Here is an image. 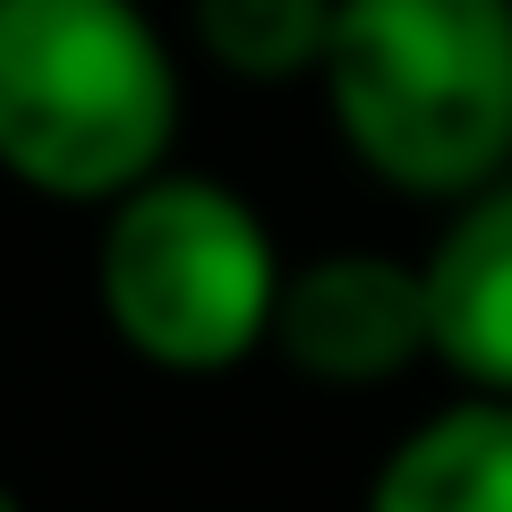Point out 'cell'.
I'll use <instances>...</instances> for the list:
<instances>
[{
    "instance_id": "5b68a950",
    "label": "cell",
    "mask_w": 512,
    "mask_h": 512,
    "mask_svg": "<svg viewBox=\"0 0 512 512\" xmlns=\"http://www.w3.org/2000/svg\"><path fill=\"white\" fill-rule=\"evenodd\" d=\"M419 282L436 367L478 402H512V171L444 214L419 256Z\"/></svg>"
},
{
    "instance_id": "ba28073f",
    "label": "cell",
    "mask_w": 512,
    "mask_h": 512,
    "mask_svg": "<svg viewBox=\"0 0 512 512\" xmlns=\"http://www.w3.org/2000/svg\"><path fill=\"white\" fill-rule=\"evenodd\" d=\"M0 512H26V495H18V487H9V478H0Z\"/></svg>"
},
{
    "instance_id": "277c9868",
    "label": "cell",
    "mask_w": 512,
    "mask_h": 512,
    "mask_svg": "<svg viewBox=\"0 0 512 512\" xmlns=\"http://www.w3.org/2000/svg\"><path fill=\"white\" fill-rule=\"evenodd\" d=\"M274 359L299 384H325V393H384L410 367H427L436 333H427L419 256L333 248V256L291 265L282 308H274Z\"/></svg>"
},
{
    "instance_id": "8992f818",
    "label": "cell",
    "mask_w": 512,
    "mask_h": 512,
    "mask_svg": "<svg viewBox=\"0 0 512 512\" xmlns=\"http://www.w3.org/2000/svg\"><path fill=\"white\" fill-rule=\"evenodd\" d=\"M359 512H512V402L461 393L427 410L376 461Z\"/></svg>"
},
{
    "instance_id": "7a4b0ae2",
    "label": "cell",
    "mask_w": 512,
    "mask_h": 512,
    "mask_svg": "<svg viewBox=\"0 0 512 512\" xmlns=\"http://www.w3.org/2000/svg\"><path fill=\"white\" fill-rule=\"evenodd\" d=\"M316 94L376 188L453 214L512 171V0H342Z\"/></svg>"
},
{
    "instance_id": "6da1fadb",
    "label": "cell",
    "mask_w": 512,
    "mask_h": 512,
    "mask_svg": "<svg viewBox=\"0 0 512 512\" xmlns=\"http://www.w3.org/2000/svg\"><path fill=\"white\" fill-rule=\"evenodd\" d=\"M188 77L146 0H0V180L111 214L180 163Z\"/></svg>"
},
{
    "instance_id": "52a82bcc",
    "label": "cell",
    "mask_w": 512,
    "mask_h": 512,
    "mask_svg": "<svg viewBox=\"0 0 512 512\" xmlns=\"http://www.w3.org/2000/svg\"><path fill=\"white\" fill-rule=\"evenodd\" d=\"M342 0H188V43L231 86H316Z\"/></svg>"
},
{
    "instance_id": "3957f363",
    "label": "cell",
    "mask_w": 512,
    "mask_h": 512,
    "mask_svg": "<svg viewBox=\"0 0 512 512\" xmlns=\"http://www.w3.org/2000/svg\"><path fill=\"white\" fill-rule=\"evenodd\" d=\"M282 239L231 180L180 171L146 180L111 214H94V308L111 342L154 376H239L274 350Z\"/></svg>"
}]
</instances>
